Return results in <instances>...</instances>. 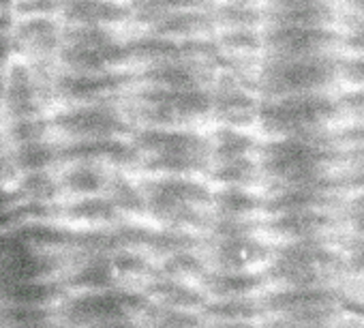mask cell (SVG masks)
<instances>
[{
  "mask_svg": "<svg viewBox=\"0 0 364 328\" xmlns=\"http://www.w3.org/2000/svg\"><path fill=\"white\" fill-rule=\"evenodd\" d=\"M208 260L204 255V245L196 249H185V251H173L167 253L159 260H154L152 275L169 281H180L189 285H200L202 279L208 273Z\"/></svg>",
  "mask_w": 364,
  "mask_h": 328,
  "instance_id": "23",
  "label": "cell"
},
{
  "mask_svg": "<svg viewBox=\"0 0 364 328\" xmlns=\"http://www.w3.org/2000/svg\"><path fill=\"white\" fill-rule=\"evenodd\" d=\"M334 139L343 163H362L364 166V120L347 122L345 127L334 129Z\"/></svg>",
  "mask_w": 364,
  "mask_h": 328,
  "instance_id": "28",
  "label": "cell"
},
{
  "mask_svg": "<svg viewBox=\"0 0 364 328\" xmlns=\"http://www.w3.org/2000/svg\"><path fill=\"white\" fill-rule=\"evenodd\" d=\"M345 14H355L364 16V0H338Z\"/></svg>",
  "mask_w": 364,
  "mask_h": 328,
  "instance_id": "36",
  "label": "cell"
},
{
  "mask_svg": "<svg viewBox=\"0 0 364 328\" xmlns=\"http://www.w3.org/2000/svg\"><path fill=\"white\" fill-rule=\"evenodd\" d=\"M338 60L341 54L317 58H266L255 73L259 99L330 92L338 82Z\"/></svg>",
  "mask_w": 364,
  "mask_h": 328,
  "instance_id": "10",
  "label": "cell"
},
{
  "mask_svg": "<svg viewBox=\"0 0 364 328\" xmlns=\"http://www.w3.org/2000/svg\"><path fill=\"white\" fill-rule=\"evenodd\" d=\"M152 268V258L139 247H112L73 255L63 275V285L67 294L90 290L141 292Z\"/></svg>",
  "mask_w": 364,
  "mask_h": 328,
  "instance_id": "4",
  "label": "cell"
},
{
  "mask_svg": "<svg viewBox=\"0 0 364 328\" xmlns=\"http://www.w3.org/2000/svg\"><path fill=\"white\" fill-rule=\"evenodd\" d=\"M259 101L255 75L219 71L210 86V120L217 127L251 131L257 127Z\"/></svg>",
  "mask_w": 364,
  "mask_h": 328,
  "instance_id": "13",
  "label": "cell"
},
{
  "mask_svg": "<svg viewBox=\"0 0 364 328\" xmlns=\"http://www.w3.org/2000/svg\"><path fill=\"white\" fill-rule=\"evenodd\" d=\"M200 317L204 324H257L266 319L262 296L206 300L200 309Z\"/></svg>",
  "mask_w": 364,
  "mask_h": 328,
  "instance_id": "24",
  "label": "cell"
},
{
  "mask_svg": "<svg viewBox=\"0 0 364 328\" xmlns=\"http://www.w3.org/2000/svg\"><path fill=\"white\" fill-rule=\"evenodd\" d=\"M338 221L347 228V234L364 238V196H349L338 208Z\"/></svg>",
  "mask_w": 364,
  "mask_h": 328,
  "instance_id": "30",
  "label": "cell"
},
{
  "mask_svg": "<svg viewBox=\"0 0 364 328\" xmlns=\"http://www.w3.org/2000/svg\"><path fill=\"white\" fill-rule=\"evenodd\" d=\"M338 7L309 9H266L264 26H302V28H338Z\"/></svg>",
  "mask_w": 364,
  "mask_h": 328,
  "instance_id": "25",
  "label": "cell"
},
{
  "mask_svg": "<svg viewBox=\"0 0 364 328\" xmlns=\"http://www.w3.org/2000/svg\"><path fill=\"white\" fill-rule=\"evenodd\" d=\"M262 139L245 129H230V127H215L208 133V150H210V163H228V161H240V159H255L259 154Z\"/></svg>",
  "mask_w": 364,
  "mask_h": 328,
  "instance_id": "22",
  "label": "cell"
},
{
  "mask_svg": "<svg viewBox=\"0 0 364 328\" xmlns=\"http://www.w3.org/2000/svg\"><path fill=\"white\" fill-rule=\"evenodd\" d=\"M338 114L341 118H347L349 122H360L364 120V86L349 88L336 97Z\"/></svg>",
  "mask_w": 364,
  "mask_h": 328,
  "instance_id": "32",
  "label": "cell"
},
{
  "mask_svg": "<svg viewBox=\"0 0 364 328\" xmlns=\"http://www.w3.org/2000/svg\"><path fill=\"white\" fill-rule=\"evenodd\" d=\"M341 52L364 58V31H341Z\"/></svg>",
  "mask_w": 364,
  "mask_h": 328,
  "instance_id": "34",
  "label": "cell"
},
{
  "mask_svg": "<svg viewBox=\"0 0 364 328\" xmlns=\"http://www.w3.org/2000/svg\"><path fill=\"white\" fill-rule=\"evenodd\" d=\"M58 221L73 234H95L129 226L105 194L60 202Z\"/></svg>",
  "mask_w": 364,
  "mask_h": 328,
  "instance_id": "18",
  "label": "cell"
},
{
  "mask_svg": "<svg viewBox=\"0 0 364 328\" xmlns=\"http://www.w3.org/2000/svg\"><path fill=\"white\" fill-rule=\"evenodd\" d=\"M137 326L139 328H204V322L198 311L165 309V307L148 305Z\"/></svg>",
  "mask_w": 364,
  "mask_h": 328,
  "instance_id": "27",
  "label": "cell"
},
{
  "mask_svg": "<svg viewBox=\"0 0 364 328\" xmlns=\"http://www.w3.org/2000/svg\"><path fill=\"white\" fill-rule=\"evenodd\" d=\"M341 221L338 213L311 211V213H285L264 217V234L274 245L302 243V240H336Z\"/></svg>",
  "mask_w": 364,
  "mask_h": 328,
  "instance_id": "17",
  "label": "cell"
},
{
  "mask_svg": "<svg viewBox=\"0 0 364 328\" xmlns=\"http://www.w3.org/2000/svg\"><path fill=\"white\" fill-rule=\"evenodd\" d=\"M268 9H309V7H338V0H266Z\"/></svg>",
  "mask_w": 364,
  "mask_h": 328,
  "instance_id": "35",
  "label": "cell"
},
{
  "mask_svg": "<svg viewBox=\"0 0 364 328\" xmlns=\"http://www.w3.org/2000/svg\"><path fill=\"white\" fill-rule=\"evenodd\" d=\"M336 247L343 255L345 273L364 277V238L353 234H338Z\"/></svg>",
  "mask_w": 364,
  "mask_h": 328,
  "instance_id": "29",
  "label": "cell"
},
{
  "mask_svg": "<svg viewBox=\"0 0 364 328\" xmlns=\"http://www.w3.org/2000/svg\"><path fill=\"white\" fill-rule=\"evenodd\" d=\"M135 129H193L210 120V90H180L137 84L124 99Z\"/></svg>",
  "mask_w": 364,
  "mask_h": 328,
  "instance_id": "5",
  "label": "cell"
},
{
  "mask_svg": "<svg viewBox=\"0 0 364 328\" xmlns=\"http://www.w3.org/2000/svg\"><path fill=\"white\" fill-rule=\"evenodd\" d=\"M262 43L266 58H317L341 52L338 28L264 26Z\"/></svg>",
  "mask_w": 364,
  "mask_h": 328,
  "instance_id": "15",
  "label": "cell"
},
{
  "mask_svg": "<svg viewBox=\"0 0 364 328\" xmlns=\"http://www.w3.org/2000/svg\"><path fill=\"white\" fill-rule=\"evenodd\" d=\"M52 99L60 107L73 105H103L124 103L127 95L135 86V73L105 71V73H71L65 71L52 80Z\"/></svg>",
  "mask_w": 364,
  "mask_h": 328,
  "instance_id": "12",
  "label": "cell"
},
{
  "mask_svg": "<svg viewBox=\"0 0 364 328\" xmlns=\"http://www.w3.org/2000/svg\"><path fill=\"white\" fill-rule=\"evenodd\" d=\"M262 219H264V194L259 189L213 187V221H262Z\"/></svg>",
  "mask_w": 364,
  "mask_h": 328,
  "instance_id": "19",
  "label": "cell"
},
{
  "mask_svg": "<svg viewBox=\"0 0 364 328\" xmlns=\"http://www.w3.org/2000/svg\"><path fill=\"white\" fill-rule=\"evenodd\" d=\"M139 181L148 226L206 236L213 221V187L204 179L139 176Z\"/></svg>",
  "mask_w": 364,
  "mask_h": 328,
  "instance_id": "1",
  "label": "cell"
},
{
  "mask_svg": "<svg viewBox=\"0 0 364 328\" xmlns=\"http://www.w3.org/2000/svg\"><path fill=\"white\" fill-rule=\"evenodd\" d=\"M50 129L58 144H75L129 137L135 127L122 103H103L60 107L50 116Z\"/></svg>",
  "mask_w": 364,
  "mask_h": 328,
  "instance_id": "11",
  "label": "cell"
},
{
  "mask_svg": "<svg viewBox=\"0 0 364 328\" xmlns=\"http://www.w3.org/2000/svg\"><path fill=\"white\" fill-rule=\"evenodd\" d=\"M338 80L349 84L351 88L364 86V58L341 56V60H338Z\"/></svg>",
  "mask_w": 364,
  "mask_h": 328,
  "instance_id": "33",
  "label": "cell"
},
{
  "mask_svg": "<svg viewBox=\"0 0 364 328\" xmlns=\"http://www.w3.org/2000/svg\"><path fill=\"white\" fill-rule=\"evenodd\" d=\"M148 305L165 307V309H182V311H198L208 300L200 285H189L180 281H169L161 277H150L141 290Z\"/></svg>",
  "mask_w": 364,
  "mask_h": 328,
  "instance_id": "21",
  "label": "cell"
},
{
  "mask_svg": "<svg viewBox=\"0 0 364 328\" xmlns=\"http://www.w3.org/2000/svg\"><path fill=\"white\" fill-rule=\"evenodd\" d=\"M334 179L345 198L364 196V166L362 163H341V168L334 172Z\"/></svg>",
  "mask_w": 364,
  "mask_h": 328,
  "instance_id": "31",
  "label": "cell"
},
{
  "mask_svg": "<svg viewBox=\"0 0 364 328\" xmlns=\"http://www.w3.org/2000/svg\"><path fill=\"white\" fill-rule=\"evenodd\" d=\"M148 302L141 292L90 290L69 292L56 307L60 328H101L139 324Z\"/></svg>",
  "mask_w": 364,
  "mask_h": 328,
  "instance_id": "9",
  "label": "cell"
},
{
  "mask_svg": "<svg viewBox=\"0 0 364 328\" xmlns=\"http://www.w3.org/2000/svg\"><path fill=\"white\" fill-rule=\"evenodd\" d=\"M345 196L341 194L334 174L313 183L268 187L264 191V217L285 215V213H311L326 211L338 213Z\"/></svg>",
  "mask_w": 364,
  "mask_h": 328,
  "instance_id": "16",
  "label": "cell"
},
{
  "mask_svg": "<svg viewBox=\"0 0 364 328\" xmlns=\"http://www.w3.org/2000/svg\"><path fill=\"white\" fill-rule=\"evenodd\" d=\"M341 118L336 99L330 92L294 95L279 99H262L257 127L268 139L304 137L315 139L332 133V125Z\"/></svg>",
  "mask_w": 364,
  "mask_h": 328,
  "instance_id": "7",
  "label": "cell"
},
{
  "mask_svg": "<svg viewBox=\"0 0 364 328\" xmlns=\"http://www.w3.org/2000/svg\"><path fill=\"white\" fill-rule=\"evenodd\" d=\"M268 287H334L347 273L336 240L274 245L264 270Z\"/></svg>",
  "mask_w": 364,
  "mask_h": 328,
  "instance_id": "6",
  "label": "cell"
},
{
  "mask_svg": "<svg viewBox=\"0 0 364 328\" xmlns=\"http://www.w3.org/2000/svg\"><path fill=\"white\" fill-rule=\"evenodd\" d=\"M137 154L139 176L206 179L208 133L193 129H133L129 135Z\"/></svg>",
  "mask_w": 364,
  "mask_h": 328,
  "instance_id": "2",
  "label": "cell"
},
{
  "mask_svg": "<svg viewBox=\"0 0 364 328\" xmlns=\"http://www.w3.org/2000/svg\"><path fill=\"white\" fill-rule=\"evenodd\" d=\"M334 296L338 311L345 319L355 322L358 328H364V277L360 275H345L334 285Z\"/></svg>",
  "mask_w": 364,
  "mask_h": 328,
  "instance_id": "26",
  "label": "cell"
},
{
  "mask_svg": "<svg viewBox=\"0 0 364 328\" xmlns=\"http://www.w3.org/2000/svg\"><path fill=\"white\" fill-rule=\"evenodd\" d=\"M101 328H139L137 324H122V326H101Z\"/></svg>",
  "mask_w": 364,
  "mask_h": 328,
  "instance_id": "38",
  "label": "cell"
},
{
  "mask_svg": "<svg viewBox=\"0 0 364 328\" xmlns=\"http://www.w3.org/2000/svg\"><path fill=\"white\" fill-rule=\"evenodd\" d=\"M274 253V243L259 234L204 236V255L215 270L264 273Z\"/></svg>",
  "mask_w": 364,
  "mask_h": 328,
  "instance_id": "14",
  "label": "cell"
},
{
  "mask_svg": "<svg viewBox=\"0 0 364 328\" xmlns=\"http://www.w3.org/2000/svg\"><path fill=\"white\" fill-rule=\"evenodd\" d=\"M202 290L208 300L255 298L268 290V281L264 273H232L208 268V273L202 279Z\"/></svg>",
  "mask_w": 364,
  "mask_h": 328,
  "instance_id": "20",
  "label": "cell"
},
{
  "mask_svg": "<svg viewBox=\"0 0 364 328\" xmlns=\"http://www.w3.org/2000/svg\"><path fill=\"white\" fill-rule=\"evenodd\" d=\"M204 328H266L264 322L257 324H204Z\"/></svg>",
  "mask_w": 364,
  "mask_h": 328,
  "instance_id": "37",
  "label": "cell"
},
{
  "mask_svg": "<svg viewBox=\"0 0 364 328\" xmlns=\"http://www.w3.org/2000/svg\"><path fill=\"white\" fill-rule=\"evenodd\" d=\"M259 168L264 176V187H285L313 183L332 176L343 163L336 148L334 131L315 137H279L266 139L259 146Z\"/></svg>",
  "mask_w": 364,
  "mask_h": 328,
  "instance_id": "3",
  "label": "cell"
},
{
  "mask_svg": "<svg viewBox=\"0 0 364 328\" xmlns=\"http://www.w3.org/2000/svg\"><path fill=\"white\" fill-rule=\"evenodd\" d=\"M266 328H341L334 287H268L262 294Z\"/></svg>",
  "mask_w": 364,
  "mask_h": 328,
  "instance_id": "8",
  "label": "cell"
}]
</instances>
